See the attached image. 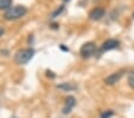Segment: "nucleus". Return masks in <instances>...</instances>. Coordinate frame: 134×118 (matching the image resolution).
Returning <instances> with one entry per match:
<instances>
[{"label": "nucleus", "mask_w": 134, "mask_h": 118, "mask_svg": "<svg viewBox=\"0 0 134 118\" xmlns=\"http://www.w3.org/2000/svg\"><path fill=\"white\" fill-rule=\"evenodd\" d=\"M26 7H24V6H13V7H11L10 10H7L5 12V19L6 20H15V19H19L21 18V17H24V16L26 14Z\"/></svg>", "instance_id": "2"}, {"label": "nucleus", "mask_w": 134, "mask_h": 118, "mask_svg": "<svg viewBox=\"0 0 134 118\" xmlns=\"http://www.w3.org/2000/svg\"><path fill=\"white\" fill-rule=\"evenodd\" d=\"M120 45V42L118 39H107L106 42H103V44L101 45L100 52H108V50H113V49H116Z\"/></svg>", "instance_id": "4"}, {"label": "nucleus", "mask_w": 134, "mask_h": 118, "mask_svg": "<svg viewBox=\"0 0 134 118\" xmlns=\"http://www.w3.org/2000/svg\"><path fill=\"white\" fill-rule=\"evenodd\" d=\"M114 115V112L111 110H108V111H103L101 113V118H110L111 116Z\"/></svg>", "instance_id": "11"}, {"label": "nucleus", "mask_w": 134, "mask_h": 118, "mask_svg": "<svg viewBox=\"0 0 134 118\" xmlns=\"http://www.w3.org/2000/svg\"><path fill=\"white\" fill-rule=\"evenodd\" d=\"M62 11H63V6H59V8H58V10H57V11H56L55 13H53V14H52V17H56V16L58 14V13H61Z\"/></svg>", "instance_id": "12"}, {"label": "nucleus", "mask_w": 134, "mask_h": 118, "mask_svg": "<svg viewBox=\"0 0 134 118\" xmlns=\"http://www.w3.org/2000/svg\"><path fill=\"white\" fill-rule=\"evenodd\" d=\"M128 85L134 90V72L129 73L128 75Z\"/></svg>", "instance_id": "10"}, {"label": "nucleus", "mask_w": 134, "mask_h": 118, "mask_svg": "<svg viewBox=\"0 0 134 118\" xmlns=\"http://www.w3.org/2000/svg\"><path fill=\"white\" fill-rule=\"evenodd\" d=\"M75 104H76V99L74 97H71V95H69V97L65 99V105H64V107H63L64 115H68V113L72 110V107L75 106Z\"/></svg>", "instance_id": "6"}, {"label": "nucleus", "mask_w": 134, "mask_h": 118, "mask_svg": "<svg viewBox=\"0 0 134 118\" xmlns=\"http://www.w3.org/2000/svg\"><path fill=\"white\" fill-rule=\"evenodd\" d=\"M103 16H104V8L95 7L94 10L90 11V13H89V18H90L91 20H99V19H101Z\"/></svg>", "instance_id": "5"}, {"label": "nucleus", "mask_w": 134, "mask_h": 118, "mask_svg": "<svg viewBox=\"0 0 134 118\" xmlns=\"http://www.w3.org/2000/svg\"><path fill=\"white\" fill-rule=\"evenodd\" d=\"M59 47H61V49L64 50V52H69V49L66 48V47H64V44H62V45H59Z\"/></svg>", "instance_id": "13"}, {"label": "nucleus", "mask_w": 134, "mask_h": 118, "mask_svg": "<svg viewBox=\"0 0 134 118\" xmlns=\"http://www.w3.org/2000/svg\"><path fill=\"white\" fill-rule=\"evenodd\" d=\"M133 17H134V13H133Z\"/></svg>", "instance_id": "16"}, {"label": "nucleus", "mask_w": 134, "mask_h": 118, "mask_svg": "<svg viewBox=\"0 0 134 118\" xmlns=\"http://www.w3.org/2000/svg\"><path fill=\"white\" fill-rule=\"evenodd\" d=\"M12 6V0H0V10H10Z\"/></svg>", "instance_id": "8"}, {"label": "nucleus", "mask_w": 134, "mask_h": 118, "mask_svg": "<svg viewBox=\"0 0 134 118\" xmlns=\"http://www.w3.org/2000/svg\"><path fill=\"white\" fill-rule=\"evenodd\" d=\"M122 76V73L121 72H116V73H113L110 74L109 76H107L104 79V82H106L107 85H114V84H116Z\"/></svg>", "instance_id": "7"}, {"label": "nucleus", "mask_w": 134, "mask_h": 118, "mask_svg": "<svg viewBox=\"0 0 134 118\" xmlns=\"http://www.w3.org/2000/svg\"><path fill=\"white\" fill-rule=\"evenodd\" d=\"M35 55V50L32 48H26L18 50L14 55V62L17 64H26Z\"/></svg>", "instance_id": "1"}, {"label": "nucleus", "mask_w": 134, "mask_h": 118, "mask_svg": "<svg viewBox=\"0 0 134 118\" xmlns=\"http://www.w3.org/2000/svg\"><path fill=\"white\" fill-rule=\"evenodd\" d=\"M64 1H69V0H64Z\"/></svg>", "instance_id": "15"}, {"label": "nucleus", "mask_w": 134, "mask_h": 118, "mask_svg": "<svg viewBox=\"0 0 134 118\" xmlns=\"http://www.w3.org/2000/svg\"><path fill=\"white\" fill-rule=\"evenodd\" d=\"M57 87L61 88V90H64V91H72V90H75V88H76L74 85L66 84V82H64V84H61V85H58Z\"/></svg>", "instance_id": "9"}, {"label": "nucleus", "mask_w": 134, "mask_h": 118, "mask_svg": "<svg viewBox=\"0 0 134 118\" xmlns=\"http://www.w3.org/2000/svg\"><path fill=\"white\" fill-rule=\"evenodd\" d=\"M95 52H96V45H95V43L88 42V43H84L83 45H82L81 50H80V54H81L82 57L88 59V57L93 56V55L95 54Z\"/></svg>", "instance_id": "3"}, {"label": "nucleus", "mask_w": 134, "mask_h": 118, "mask_svg": "<svg viewBox=\"0 0 134 118\" xmlns=\"http://www.w3.org/2000/svg\"><path fill=\"white\" fill-rule=\"evenodd\" d=\"M4 32H5V31H4V29H3V28H0V37H1V36L4 35Z\"/></svg>", "instance_id": "14"}]
</instances>
